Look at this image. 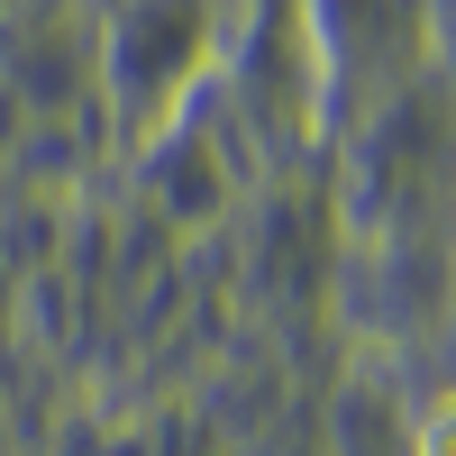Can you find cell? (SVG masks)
Returning a JSON list of instances; mask_svg holds the SVG:
<instances>
[{"instance_id": "obj_2", "label": "cell", "mask_w": 456, "mask_h": 456, "mask_svg": "<svg viewBox=\"0 0 456 456\" xmlns=\"http://www.w3.org/2000/svg\"><path fill=\"white\" fill-rule=\"evenodd\" d=\"M447 265H456V247H447Z\"/></svg>"}, {"instance_id": "obj_1", "label": "cell", "mask_w": 456, "mask_h": 456, "mask_svg": "<svg viewBox=\"0 0 456 456\" xmlns=\"http://www.w3.org/2000/svg\"><path fill=\"white\" fill-rule=\"evenodd\" d=\"M411 456H456V393H438L420 411V438H411Z\"/></svg>"}]
</instances>
